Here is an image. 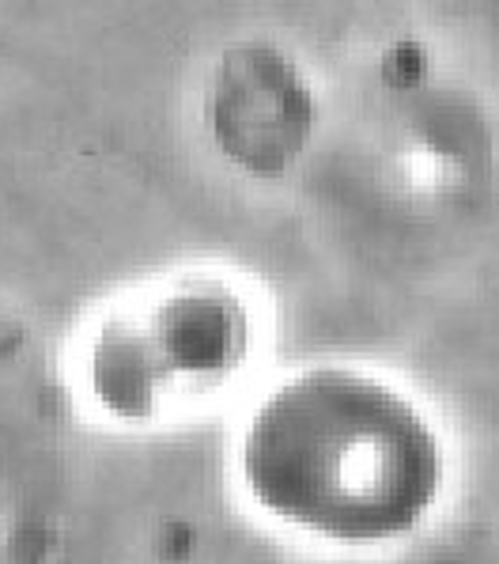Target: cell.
<instances>
[{
  "mask_svg": "<svg viewBox=\"0 0 499 564\" xmlns=\"http://www.w3.org/2000/svg\"><path fill=\"white\" fill-rule=\"evenodd\" d=\"M243 477L272 515L337 542H382L424 519L439 489V443L386 383L318 367L254 413Z\"/></svg>",
  "mask_w": 499,
  "mask_h": 564,
  "instance_id": "1",
  "label": "cell"
}]
</instances>
